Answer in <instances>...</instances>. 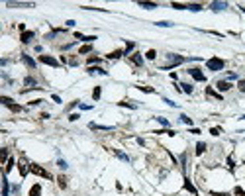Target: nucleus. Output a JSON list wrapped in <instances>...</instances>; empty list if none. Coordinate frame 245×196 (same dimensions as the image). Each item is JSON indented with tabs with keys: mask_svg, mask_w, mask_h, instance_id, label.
<instances>
[{
	"mask_svg": "<svg viewBox=\"0 0 245 196\" xmlns=\"http://www.w3.org/2000/svg\"><path fill=\"white\" fill-rule=\"evenodd\" d=\"M181 122H182V124H188V126H192V118H188L186 114H182V116H181Z\"/></svg>",
	"mask_w": 245,
	"mask_h": 196,
	"instance_id": "nucleus-28",
	"label": "nucleus"
},
{
	"mask_svg": "<svg viewBox=\"0 0 245 196\" xmlns=\"http://www.w3.org/2000/svg\"><path fill=\"white\" fill-rule=\"evenodd\" d=\"M69 120H71V122H75V120H79V114H71V116H69Z\"/></svg>",
	"mask_w": 245,
	"mask_h": 196,
	"instance_id": "nucleus-47",
	"label": "nucleus"
},
{
	"mask_svg": "<svg viewBox=\"0 0 245 196\" xmlns=\"http://www.w3.org/2000/svg\"><path fill=\"white\" fill-rule=\"evenodd\" d=\"M39 194H41V186L39 184H33L32 190H29V196H39Z\"/></svg>",
	"mask_w": 245,
	"mask_h": 196,
	"instance_id": "nucleus-20",
	"label": "nucleus"
},
{
	"mask_svg": "<svg viewBox=\"0 0 245 196\" xmlns=\"http://www.w3.org/2000/svg\"><path fill=\"white\" fill-rule=\"evenodd\" d=\"M181 86H182V90H184V92H186V94H190V92H192V86H190V84H186V83H182Z\"/></svg>",
	"mask_w": 245,
	"mask_h": 196,
	"instance_id": "nucleus-33",
	"label": "nucleus"
},
{
	"mask_svg": "<svg viewBox=\"0 0 245 196\" xmlns=\"http://www.w3.org/2000/svg\"><path fill=\"white\" fill-rule=\"evenodd\" d=\"M239 8H241V10H243V12H245V6H239Z\"/></svg>",
	"mask_w": 245,
	"mask_h": 196,
	"instance_id": "nucleus-50",
	"label": "nucleus"
},
{
	"mask_svg": "<svg viewBox=\"0 0 245 196\" xmlns=\"http://www.w3.org/2000/svg\"><path fill=\"white\" fill-rule=\"evenodd\" d=\"M75 38L80 39V41H88V43H92L96 39V35H83V33H75Z\"/></svg>",
	"mask_w": 245,
	"mask_h": 196,
	"instance_id": "nucleus-15",
	"label": "nucleus"
},
{
	"mask_svg": "<svg viewBox=\"0 0 245 196\" xmlns=\"http://www.w3.org/2000/svg\"><path fill=\"white\" fill-rule=\"evenodd\" d=\"M80 110H90V106H86V104H79Z\"/></svg>",
	"mask_w": 245,
	"mask_h": 196,
	"instance_id": "nucleus-48",
	"label": "nucleus"
},
{
	"mask_svg": "<svg viewBox=\"0 0 245 196\" xmlns=\"http://www.w3.org/2000/svg\"><path fill=\"white\" fill-rule=\"evenodd\" d=\"M12 167H14V159H10V161H8V165H6V173H8V171H12Z\"/></svg>",
	"mask_w": 245,
	"mask_h": 196,
	"instance_id": "nucleus-42",
	"label": "nucleus"
},
{
	"mask_svg": "<svg viewBox=\"0 0 245 196\" xmlns=\"http://www.w3.org/2000/svg\"><path fill=\"white\" fill-rule=\"evenodd\" d=\"M8 190H10V184H8V178H2V196H8Z\"/></svg>",
	"mask_w": 245,
	"mask_h": 196,
	"instance_id": "nucleus-18",
	"label": "nucleus"
},
{
	"mask_svg": "<svg viewBox=\"0 0 245 196\" xmlns=\"http://www.w3.org/2000/svg\"><path fill=\"white\" fill-rule=\"evenodd\" d=\"M137 88H139V90H143V92H155L151 86H137Z\"/></svg>",
	"mask_w": 245,
	"mask_h": 196,
	"instance_id": "nucleus-39",
	"label": "nucleus"
},
{
	"mask_svg": "<svg viewBox=\"0 0 245 196\" xmlns=\"http://www.w3.org/2000/svg\"><path fill=\"white\" fill-rule=\"evenodd\" d=\"M145 57H147V59H151V61H153L155 57H157V51H155V49H149V51L145 53Z\"/></svg>",
	"mask_w": 245,
	"mask_h": 196,
	"instance_id": "nucleus-29",
	"label": "nucleus"
},
{
	"mask_svg": "<svg viewBox=\"0 0 245 196\" xmlns=\"http://www.w3.org/2000/svg\"><path fill=\"white\" fill-rule=\"evenodd\" d=\"M88 51H92V45H83V47H80V55H83V53H88Z\"/></svg>",
	"mask_w": 245,
	"mask_h": 196,
	"instance_id": "nucleus-32",
	"label": "nucleus"
},
{
	"mask_svg": "<svg viewBox=\"0 0 245 196\" xmlns=\"http://www.w3.org/2000/svg\"><path fill=\"white\" fill-rule=\"evenodd\" d=\"M188 73H190V75H192V78H194V81H200V83H204L206 81V77H204V73L202 71H200V69H188Z\"/></svg>",
	"mask_w": 245,
	"mask_h": 196,
	"instance_id": "nucleus-7",
	"label": "nucleus"
},
{
	"mask_svg": "<svg viewBox=\"0 0 245 196\" xmlns=\"http://www.w3.org/2000/svg\"><path fill=\"white\" fill-rule=\"evenodd\" d=\"M167 57H169V63H167V65H163V69L176 67V65H181V63H184V61H186L182 55H167Z\"/></svg>",
	"mask_w": 245,
	"mask_h": 196,
	"instance_id": "nucleus-2",
	"label": "nucleus"
},
{
	"mask_svg": "<svg viewBox=\"0 0 245 196\" xmlns=\"http://www.w3.org/2000/svg\"><path fill=\"white\" fill-rule=\"evenodd\" d=\"M237 88H239L241 92H245V78H241V81H239V84H237Z\"/></svg>",
	"mask_w": 245,
	"mask_h": 196,
	"instance_id": "nucleus-38",
	"label": "nucleus"
},
{
	"mask_svg": "<svg viewBox=\"0 0 245 196\" xmlns=\"http://www.w3.org/2000/svg\"><path fill=\"white\" fill-rule=\"evenodd\" d=\"M24 84L28 86V88H32V90H39V88H41V86H38L35 78H32V77H26V78H24Z\"/></svg>",
	"mask_w": 245,
	"mask_h": 196,
	"instance_id": "nucleus-9",
	"label": "nucleus"
},
{
	"mask_svg": "<svg viewBox=\"0 0 245 196\" xmlns=\"http://www.w3.org/2000/svg\"><path fill=\"white\" fill-rule=\"evenodd\" d=\"M188 6V10H192V12H200V10H202V6H200V4H186Z\"/></svg>",
	"mask_w": 245,
	"mask_h": 196,
	"instance_id": "nucleus-30",
	"label": "nucleus"
},
{
	"mask_svg": "<svg viewBox=\"0 0 245 196\" xmlns=\"http://www.w3.org/2000/svg\"><path fill=\"white\" fill-rule=\"evenodd\" d=\"M8 8H33V2H6Z\"/></svg>",
	"mask_w": 245,
	"mask_h": 196,
	"instance_id": "nucleus-6",
	"label": "nucleus"
},
{
	"mask_svg": "<svg viewBox=\"0 0 245 196\" xmlns=\"http://www.w3.org/2000/svg\"><path fill=\"white\" fill-rule=\"evenodd\" d=\"M29 169H32V165H28L26 159H20V163H18V171H20V175H22V177H26Z\"/></svg>",
	"mask_w": 245,
	"mask_h": 196,
	"instance_id": "nucleus-5",
	"label": "nucleus"
},
{
	"mask_svg": "<svg viewBox=\"0 0 245 196\" xmlns=\"http://www.w3.org/2000/svg\"><path fill=\"white\" fill-rule=\"evenodd\" d=\"M173 8H176V10H184V8H188V6H184V4H179V2H173Z\"/></svg>",
	"mask_w": 245,
	"mask_h": 196,
	"instance_id": "nucleus-36",
	"label": "nucleus"
},
{
	"mask_svg": "<svg viewBox=\"0 0 245 196\" xmlns=\"http://www.w3.org/2000/svg\"><path fill=\"white\" fill-rule=\"evenodd\" d=\"M157 26H161V28H171L173 24H171V22H157Z\"/></svg>",
	"mask_w": 245,
	"mask_h": 196,
	"instance_id": "nucleus-40",
	"label": "nucleus"
},
{
	"mask_svg": "<svg viewBox=\"0 0 245 196\" xmlns=\"http://www.w3.org/2000/svg\"><path fill=\"white\" fill-rule=\"evenodd\" d=\"M120 106H128V108H135V104H130V102H118Z\"/></svg>",
	"mask_w": 245,
	"mask_h": 196,
	"instance_id": "nucleus-44",
	"label": "nucleus"
},
{
	"mask_svg": "<svg viewBox=\"0 0 245 196\" xmlns=\"http://www.w3.org/2000/svg\"><path fill=\"white\" fill-rule=\"evenodd\" d=\"M88 128H90V129H100V132H112V126H98V124H94V122H92V124H88Z\"/></svg>",
	"mask_w": 245,
	"mask_h": 196,
	"instance_id": "nucleus-12",
	"label": "nucleus"
},
{
	"mask_svg": "<svg viewBox=\"0 0 245 196\" xmlns=\"http://www.w3.org/2000/svg\"><path fill=\"white\" fill-rule=\"evenodd\" d=\"M210 194H212V196H229L227 192H210Z\"/></svg>",
	"mask_w": 245,
	"mask_h": 196,
	"instance_id": "nucleus-45",
	"label": "nucleus"
},
{
	"mask_svg": "<svg viewBox=\"0 0 245 196\" xmlns=\"http://www.w3.org/2000/svg\"><path fill=\"white\" fill-rule=\"evenodd\" d=\"M100 94H102V88H100V86H96V88L92 90V98L94 100H100Z\"/></svg>",
	"mask_w": 245,
	"mask_h": 196,
	"instance_id": "nucleus-27",
	"label": "nucleus"
},
{
	"mask_svg": "<svg viewBox=\"0 0 245 196\" xmlns=\"http://www.w3.org/2000/svg\"><path fill=\"white\" fill-rule=\"evenodd\" d=\"M114 153H116L118 157H120V159H122V161H125V163H130V157H128V155H125V153H122V151H118V149H114Z\"/></svg>",
	"mask_w": 245,
	"mask_h": 196,
	"instance_id": "nucleus-26",
	"label": "nucleus"
},
{
	"mask_svg": "<svg viewBox=\"0 0 245 196\" xmlns=\"http://www.w3.org/2000/svg\"><path fill=\"white\" fill-rule=\"evenodd\" d=\"M204 151H206V143H202V141L196 143V155H202Z\"/></svg>",
	"mask_w": 245,
	"mask_h": 196,
	"instance_id": "nucleus-25",
	"label": "nucleus"
},
{
	"mask_svg": "<svg viewBox=\"0 0 245 196\" xmlns=\"http://www.w3.org/2000/svg\"><path fill=\"white\" fill-rule=\"evenodd\" d=\"M235 196H245V190L241 186H235Z\"/></svg>",
	"mask_w": 245,
	"mask_h": 196,
	"instance_id": "nucleus-34",
	"label": "nucleus"
},
{
	"mask_svg": "<svg viewBox=\"0 0 245 196\" xmlns=\"http://www.w3.org/2000/svg\"><path fill=\"white\" fill-rule=\"evenodd\" d=\"M39 61L45 63V65H51V67H59V61L53 59V57H49V55H39Z\"/></svg>",
	"mask_w": 245,
	"mask_h": 196,
	"instance_id": "nucleus-8",
	"label": "nucleus"
},
{
	"mask_svg": "<svg viewBox=\"0 0 245 196\" xmlns=\"http://www.w3.org/2000/svg\"><path fill=\"white\" fill-rule=\"evenodd\" d=\"M210 133H212V135H220V133H222V129H220V128H212V129H210Z\"/></svg>",
	"mask_w": 245,
	"mask_h": 196,
	"instance_id": "nucleus-41",
	"label": "nucleus"
},
{
	"mask_svg": "<svg viewBox=\"0 0 245 196\" xmlns=\"http://www.w3.org/2000/svg\"><path fill=\"white\" fill-rule=\"evenodd\" d=\"M227 167H229V169H233V167H235L233 165V157H227Z\"/></svg>",
	"mask_w": 245,
	"mask_h": 196,
	"instance_id": "nucleus-43",
	"label": "nucleus"
},
{
	"mask_svg": "<svg viewBox=\"0 0 245 196\" xmlns=\"http://www.w3.org/2000/svg\"><path fill=\"white\" fill-rule=\"evenodd\" d=\"M130 61L133 65H137V67H141L143 65V57H141V53H133V55H130Z\"/></svg>",
	"mask_w": 245,
	"mask_h": 196,
	"instance_id": "nucleus-10",
	"label": "nucleus"
},
{
	"mask_svg": "<svg viewBox=\"0 0 245 196\" xmlns=\"http://www.w3.org/2000/svg\"><path fill=\"white\" fill-rule=\"evenodd\" d=\"M88 73H90V75H94V73H98V75H108V71H104V69H100V67H90V69H88Z\"/></svg>",
	"mask_w": 245,
	"mask_h": 196,
	"instance_id": "nucleus-19",
	"label": "nucleus"
},
{
	"mask_svg": "<svg viewBox=\"0 0 245 196\" xmlns=\"http://www.w3.org/2000/svg\"><path fill=\"white\" fill-rule=\"evenodd\" d=\"M0 102H2L4 106H8L10 110H14V112H20V110H22V108H20L18 104H14V100L8 98V96H0Z\"/></svg>",
	"mask_w": 245,
	"mask_h": 196,
	"instance_id": "nucleus-4",
	"label": "nucleus"
},
{
	"mask_svg": "<svg viewBox=\"0 0 245 196\" xmlns=\"http://www.w3.org/2000/svg\"><path fill=\"white\" fill-rule=\"evenodd\" d=\"M155 120H157V122H159V124H161V126H165V128H169V120H167V118H161V116H159V118H155Z\"/></svg>",
	"mask_w": 245,
	"mask_h": 196,
	"instance_id": "nucleus-31",
	"label": "nucleus"
},
{
	"mask_svg": "<svg viewBox=\"0 0 245 196\" xmlns=\"http://www.w3.org/2000/svg\"><path fill=\"white\" fill-rule=\"evenodd\" d=\"M57 165H59V169H67V167H69V165H67V161H63V159H59Z\"/></svg>",
	"mask_w": 245,
	"mask_h": 196,
	"instance_id": "nucleus-37",
	"label": "nucleus"
},
{
	"mask_svg": "<svg viewBox=\"0 0 245 196\" xmlns=\"http://www.w3.org/2000/svg\"><path fill=\"white\" fill-rule=\"evenodd\" d=\"M98 61H100L98 57H90V59H88V63H90V65H92V63H98Z\"/></svg>",
	"mask_w": 245,
	"mask_h": 196,
	"instance_id": "nucleus-46",
	"label": "nucleus"
},
{
	"mask_svg": "<svg viewBox=\"0 0 245 196\" xmlns=\"http://www.w3.org/2000/svg\"><path fill=\"white\" fill-rule=\"evenodd\" d=\"M206 94H208V96H212V98H216V100H220V102H222V94H220V92H216V90H212L210 86L206 88Z\"/></svg>",
	"mask_w": 245,
	"mask_h": 196,
	"instance_id": "nucleus-17",
	"label": "nucleus"
},
{
	"mask_svg": "<svg viewBox=\"0 0 245 196\" xmlns=\"http://www.w3.org/2000/svg\"><path fill=\"white\" fill-rule=\"evenodd\" d=\"M57 184H59V188H61V190H65V188H67V178L61 175V177L57 178Z\"/></svg>",
	"mask_w": 245,
	"mask_h": 196,
	"instance_id": "nucleus-24",
	"label": "nucleus"
},
{
	"mask_svg": "<svg viewBox=\"0 0 245 196\" xmlns=\"http://www.w3.org/2000/svg\"><path fill=\"white\" fill-rule=\"evenodd\" d=\"M184 188H186V190H190L192 194H194V196H196V188H194V186H192V183H190V180H188V178H184Z\"/></svg>",
	"mask_w": 245,
	"mask_h": 196,
	"instance_id": "nucleus-21",
	"label": "nucleus"
},
{
	"mask_svg": "<svg viewBox=\"0 0 245 196\" xmlns=\"http://www.w3.org/2000/svg\"><path fill=\"white\" fill-rule=\"evenodd\" d=\"M122 55H124L122 49H116V51H112V53L106 55V57H108V59H118V57H122Z\"/></svg>",
	"mask_w": 245,
	"mask_h": 196,
	"instance_id": "nucleus-23",
	"label": "nucleus"
},
{
	"mask_svg": "<svg viewBox=\"0 0 245 196\" xmlns=\"http://www.w3.org/2000/svg\"><path fill=\"white\" fill-rule=\"evenodd\" d=\"M139 6H141V8H145V10H153V8H157V4H155V2H139Z\"/></svg>",
	"mask_w": 245,
	"mask_h": 196,
	"instance_id": "nucleus-22",
	"label": "nucleus"
},
{
	"mask_svg": "<svg viewBox=\"0 0 245 196\" xmlns=\"http://www.w3.org/2000/svg\"><path fill=\"white\" fill-rule=\"evenodd\" d=\"M210 8H212L214 12H220V10H226V8H227V2H212V4H210Z\"/></svg>",
	"mask_w": 245,
	"mask_h": 196,
	"instance_id": "nucleus-11",
	"label": "nucleus"
},
{
	"mask_svg": "<svg viewBox=\"0 0 245 196\" xmlns=\"http://www.w3.org/2000/svg\"><path fill=\"white\" fill-rule=\"evenodd\" d=\"M33 35H35L33 32H24V33L20 35V39H22V43H29V41L33 39Z\"/></svg>",
	"mask_w": 245,
	"mask_h": 196,
	"instance_id": "nucleus-14",
	"label": "nucleus"
},
{
	"mask_svg": "<svg viewBox=\"0 0 245 196\" xmlns=\"http://www.w3.org/2000/svg\"><path fill=\"white\" fill-rule=\"evenodd\" d=\"M224 59H220V57H212V59H208L206 61V67H208V71H222L224 69Z\"/></svg>",
	"mask_w": 245,
	"mask_h": 196,
	"instance_id": "nucleus-1",
	"label": "nucleus"
},
{
	"mask_svg": "<svg viewBox=\"0 0 245 196\" xmlns=\"http://www.w3.org/2000/svg\"><path fill=\"white\" fill-rule=\"evenodd\" d=\"M6 157H8V151L2 149V161H6Z\"/></svg>",
	"mask_w": 245,
	"mask_h": 196,
	"instance_id": "nucleus-49",
	"label": "nucleus"
},
{
	"mask_svg": "<svg viewBox=\"0 0 245 196\" xmlns=\"http://www.w3.org/2000/svg\"><path fill=\"white\" fill-rule=\"evenodd\" d=\"M216 86H218V90H220V92H226V90H229V88H232V84H229V83H226V81H220Z\"/></svg>",
	"mask_w": 245,
	"mask_h": 196,
	"instance_id": "nucleus-16",
	"label": "nucleus"
},
{
	"mask_svg": "<svg viewBox=\"0 0 245 196\" xmlns=\"http://www.w3.org/2000/svg\"><path fill=\"white\" fill-rule=\"evenodd\" d=\"M33 173V175H38V177H43V178H51V173L49 171H45L41 165H32V169H29Z\"/></svg>",
	"mask_w": 245,
	"mask_h": 196,
	"instance_id": "nucleus-3",
	"label": "nucleus"
},
{
	"mask_svg": "<svg viewBox=\"0 0 245 196\" xmlns=\"http://www.w3.org/2000/svg\"><path fill=\"white\" fill-rule=\"evenodd\" d=\"M22 61H24L26 65H28V67L29 69H35V61L32 59V57H29V55H26V53H22Z\"/></svg>",
	"mask_w": 245,
	"mask_h": 196,
	"instance_id": "nucleus-13",
	"label": "nucleus"
},
{
	"mask_svg": "<svg viewBox=\"0 0 245 196\" xmlns=\"http://www.w3.org/2000/svg\"><path fill=\"white\" fill-rule=\"evenodd\" d=\"M133 47H135V43H128V47H125V55H130V51H133Z\"/></svg>",
	"mask_w": 245,
	"mask_h": 196,
	"instance_id": "nucleus-35",
	"label": "nucleus"
}]
</instances>
